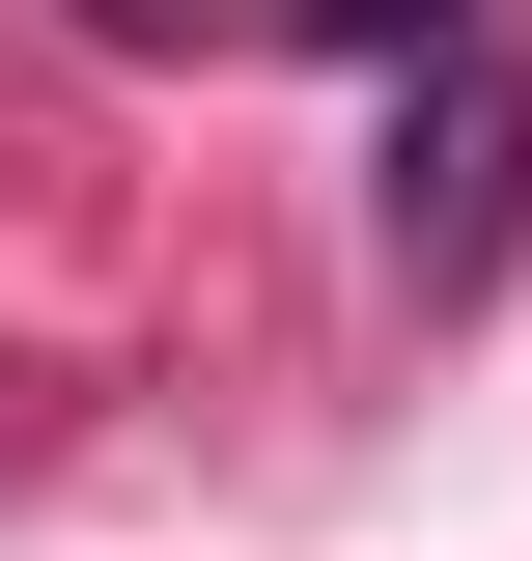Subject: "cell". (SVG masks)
Returning <instances> with one entry per match:
<instances>
[{"label":"cell","instance_id":"6da1fadb","mask_svg":"<svg viewBox=\"0 0 532 561\" xmlns=\"http://www.w3.org/2000/svg\"><path fill=\"white\" fill-rule=\"evenodd\" d=\"M532 197V28H449V84L393 113V280H476Z\"/></svg>","mask_w":532,"mask_h":561}]
</instances>
